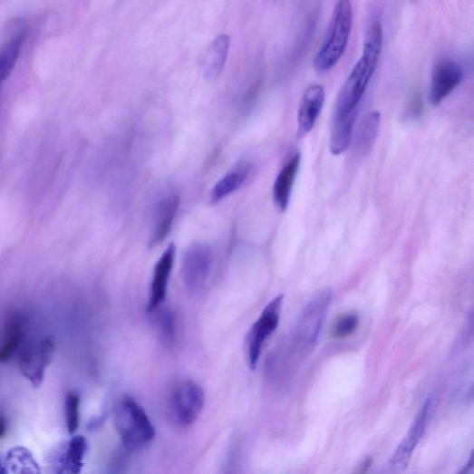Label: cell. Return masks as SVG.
Masks as SVG:
<instances>
[{"label": "cell", "mask_w": 474, "mask_h": 474, "mask_svg": "<svg viewBox=\"0 0 474 474\" xmlns=\"http://www.w3.org/2000/svg\"><path fill=\"white\" fill-rule=\"evenodd\" d=\"M300 154H295L280 170L274 185V200L281 211L286 210L300 165Z\"/></svg>", "instance_id": "2e32d148"}, {"label": "cell", "mask_w": 474, "mask_h": 474, "mask_svg": "<svg viewBox=\"0 0 474 474\" xmlns=\"http://www.w3.org/2000/svg\"><path fill=\"white\" fill-rule=\"evenodd\" d=\"M176 255L177 247L174 243H171L162 253L154 266L148 301L149 313L156 312L164 303Z\"/></svg>", "instance_id": "8fae6325"}, {"label": "cell", "mask_w": 474, "mask_h": 474, "mask_svg": "<svg viewBox=\"0 0 474 474\" xmlns=\"http://www.w3.org/2000/svg\"><path fill=\"white\" fill-rule=\"evenodd\" d=\"M283 303V295L273 299L248 332L247 354L251 370L256 369L258 361H260L266 342L278 327Z\"/></svg>", "instance_id": "8992f818"}, {"label": "cell", "mask_w": 474, "mask_h": 474, "mask_svg": "<svg viewBox=\"0 0 474 474\" xmlns=\"http://www.w3.org/2000/svg\"><path fill=\"white\" fill-rule=\"evenodd\" d=\"M205 405V393L202 387L193 381L178 385L171 392L168 413L178 427L187 429L199 418Z\"/></svg>", "instance_id": "277c9868"}, {"label": "cell", "mask_w": 474, "mask_h": 474, "mask_svg": "<svg viewBox=\"0 0 474 474\" xmlns=\"http://www.w3.org/2000/svg\"><path fill=\"white\" fill-rule=\"evenodd\" d=\"M8 432V421L7 418L0 413V440H4Z\"/></svg>", "instance_id": "4316f807"}, {"label": "cell", "mask_w": 474, "mask_h": 474, "mask_svg": "<svg viewBox=\"0 0 474 474\" xmlns=\"http://www.w3.org/2000/svg\"><path fill=\"white\" fill-rule=\"evenodd\" d=\"M382 47V26L380 22H373L366 34L363 56L339 92L333 121L355 120L358 106L376 70Z\"/></svg>", "instance_id": "6da1fadb"}, {"label": "cell", "mask_w": 474, "mask_h": 474, "mask_svg": "<svg viewBox=\"0 0 474 474\" xmlns=\"http://www.w3.org/2000/svg\"><path fill=\"white\" fill-rule=\"evenodd\" d=\"M26 322L22 314L13 315L7 323L5 338L0 347V363L8 362L25 336Z\"/></svg>", "instance_id": "d6986e66"}, {"label": "cell", "mask_w": 474, "mask_h": 474, "mask_svg": "<svg viewBox=\"0 0 474 474\" xmlns=\"http://www.w3.org/2000/svg\"><path fill=\"white\" fill-rule=\"evenodd\" d=\"M180 206V198L171 192L161 197L153 210L150 246L154 247L162 243L171 230Z\"/></svg>", "instance_id": "7c38bea8"}, {"label": "cell", "mask_w": 474, "mask_h": 474, "mask_svg": "<svg viewBox=\"0 0 474 474\" xmlns=\"http://www.w3.org/2000/svg\"><path fill=\"white\" fill-rule=\"evenodd\" d=\"M333 297L330 289L318 293L300 314L294 339L300 351H308L317 342Z\"/></svg>", "instance_id": "5b68a950"}, {"label": "cell", "mask_w": 474, "mask_h": 474, "mask_svg": "<svg viewBox=\"0 0 474 474\" xmlns=\"http://www.w3.org/2000/svg\"><path fill=\"white\" fill-rule=\"evenodd\" d=\"M0 86H2V85H0ZM0 94H2V90H0Z\"/></svg>", "instance_id": "f1b7e54d"}, {"label": "cell", "mask_w": 474, "mask_h": 474, "mask_svg": "<svg viewBox=\"0 0 474 474\" xmlns=\"http://www.w3.org/2000/svg\"><path fill=\"white\" fill-rule=\"evenodd\" d=\"M54 343L51 339H43L32 344L20 357V369L23 375L34 386L38 387L44 380L47 367L53 353Z\"/></svg>", "instance_id": "ba28073f"}, {"label": "cell", "mask_w": 474, "mask_h": 474, "mask_svg": "<svg viewBox=\"0 0 474 474\" xmlns=\"http://www.w3.org/2000/svg\"><path fill=\"white\" fill-rule=\"evenodd\" d=\"M211 266V251L203 243L192 245L186 251L182 262L183 282L190 294L199 293L207 280Z\"/></svg>", "instance_id": "52a82bcc"}, {"label": "cell", "mask_w": 474, "mask_h": 474, "mask_svg": "<svg viewBox=\"0 0 474 474\" xmlns=\"http://www.w3.org/2000/svg\"><path fill=\"white\" fill-rule=\"evenodd\" d=\"M457 474H474V458L472 453L469 461L458 471Z\"/></svg>", "instance_id": "484cf974"}, {"label": "cell", "mask_w": 474, "mask_h": 474, "mask_svg": "<svg viewBox=\"0 0 474 474\" xmlns=\"http://www.w3.org/2000/svg\"><path fill=\"white\" fill-rule=\"evenodd\" d=\"M373 459L372 457L365 458L363 462L358 466L353 474H368L372 466Z\"/></svg>", "instance_id": "d4e9b609"}, {"label": "cell", "mask_w": 474, "mask_h": 474, "mask_svg": "<svg viewBox=\"0 0 474 474\" xmlns=\"http://www.w3.org/2000/svg\"><path fill=\"white\" fill-rule=\"evenodd\" d=\"M430 408H432V400L428 399L423 403L409 432L392 459L391 469L392 472L396 474L401 473L408 467L415 449L425 433Z\"/></svg>", "instance_id": "9c48e42d"}, {"label": "cell", "mask_w": 474, "mask_h": 474, "mask_svg": "<svg viewBox=\"0 0 474 474\" xmlns=\"http://www.w3.org/2000/svg\"><path fill=\"white\" fill-rule=\"evenodd\" d=\"M114 426L123 447L132 452L149 447L156 430L144 408L132 397H123L116 405Z\"/></svg>", "instance_id": "7a4b0ae2"}, {"label": "cell", "mask_w": 474, "mask_h": 474, "mask_svg": "<svg viewBox=\"0 0 474 474\" xmlns=\"http://www.w3.org/2000/svg\"><path fill=\"white\" fill-rule=\"evenodd\" d=\"M230 49L228 34H220L210 43L201 59V69L207 79L218 78L222 73Z\"/></svg>", "instance_id": "9a60e30c"}, {"label": "cell", "mask_w": 474, "mask_h": 474, "mask_svg": "<svg viewBox=\"0 0 474 474\" xmlns=\"http://www.w3.org/2000/svg\"><path fill=\"white\" fill-rule=\"evenodd\" d=\"M353 24V9L349 0L334 7L323 44L314 58V68L324 73L332 70L346 52Z\"/></svg>", "instance_id": "3957f363"}, {"label": "cell", "mask_w": 474, "mask_h": 474, "mask_svg": "<svg viewBox=\"0 0 474 474\" xmlns=\"http://www.w3.org/2000/svg\"><path fill=\"white\" fill-rule=\"evenodd\" d=\"M360 320L355 314L342 316L335 324L334 334L338 337H347L358 328Z\"/></svg>", "instance_id": "603a6c76"}, {"label": "cell", "mask_w": 474, "mask_h": 474, "mask_svg": "<svg viewBox=\"0 0 474 474\" xmlns=\"http://www.w3.org/2000/svg\"><path fill=\"white\" fill-rule=\"evenodd\" d=\"M381 121V114L377 111L369 112L362 121L356 136V148L359 152H367L373 145Z\"/></svg>", "instance_id": "44dd1931"}, {"label": "cell", "mask_w": 474, "mask_h": 474, "mask_svg": "<svg viewBox=\"0 0 474 474\" xmlns=\"http://www.w3.org/2000/svg\"><path fill=\"white\" fill-rule=\"evenodd\" d=\"M88 440L82 436H73L57 457L53 474H81L83 459L88 452Z\"/></svg>", "instance_id": "5bb4252c"}, {"label": "cell", "mask_w": 474, "mask_h": 474, "mask_svg": "<svg viewBox=\"0 0 474 474\" xmlns=\"http://www.w3.org/2000/svg\"><path fill=\"white\" fill-rule=\"evenodd\" d=\"M252 171L250 162L242 161L213 187L209 194L212 204H217L237 191L247 179Z\"/></svg>", "instance_id": "e0dca14e"}, {"label": "cell", "mask_w": 474, "mask_h": 474, "mask_svg": "<svg viewBox=\"0 0 474 474\" xmlns=\"http://www.w3.org/2000/svg\"><path fill=\"white\" fill-rule=\"evenodd\" d=\"M0 474H9V469L4 461H0Z\"/></svg>", "instance_id": "83f0119b"}, {"label": "cell", "mask_w": 474, "mask_h": 474, "mask_svg": "<svg viewBox=\"0 0 474 474\" xmlns=\"http://www.w3.org/2000/svg\"><path fill=\"white\" fill-rule=\"evenodd\" d=\"M158 323L163 338L166 341H169L174 338V319H172V316L169 312H162L160 316L158 317Z\"/></svg>", "instance_id": "cb8c5ba5"}, {"label": "cell", "mask_w": 474, "mask_h": 474, "mask_svg": "<svg viewBox=\"0 0 474 474\" xmlns=\"http://www.w3.org/2000/svg\"><path fill=\"white\" fill-rule=\"evenodd\" d=\"M325 92L323 85L313 84L309 86L303 99H301L298 109L297 132L300 137H305L313 131L323 110Z\"/></svg>", "instance_id": "4fadbf2b"}, {"label": "cell", "mask_w": 474, "mask_h": 474, "mask_svg": "<svg viewBox=\"0 0 474 474\" xmlns=\"http://www.w3.org/2000/svg\"><path fill=\"white\" fill-rule=\"evenodd\" d=\"M66 428L69 435L77 432L81 421V398L73 392L67 393L64 403Z\"/></svg>", "instance_id": "7402d4cb"}, {"label": "cell", "mask_w": 474, "mask_h": 474, "mask_svg": "<svg viewBox=\"0 0 474 474\" xmlns=\"http://www.w3.org/2000/svg\"><path fill=\"white\" fill-rule=\"evenodd\" d=\"M5 464L14 474H41L35 458L30 450L23 447H15L9 450Z\"/></svg>", "instance_id": "ffe728a7"}, {"label": "cell", "mask_w": 474, "mask_h": 474, "mask_svg": "<svg viewBox=\"0 0 474 474\" xmlns=\"http://www.w3.org/2000/svg\"><path fill=\"white\" fill-rule=\"evenodd\" d=\"M463 78L461 66L453 60H443L434 69L429 86V101L440 105L457 88Z\"/></svg>", "instance_id": "30bf717a"}, {"label": "cell", "mask_w": 474, "mask_h": 474, "mask_svg": "<svg viewBox=\"0 0 474 474\" xmlns=\"http://www.w3.org/2000/svg\"><path fill=\"white\" fill-rule=\"evenodd\" d=\"M25 35V29H21L14 34L0 48V85L12 73L21 53Z\"/></svg>", "instance_id": "ac0fdd59"}]
</instances>
